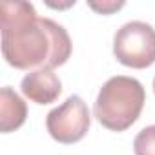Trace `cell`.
Here are the masks:
<instances>
[{"instance_id":"obj_3","label":"cell","mask_w":155,"mask_h":155,"mask_svg":"<svg viewBox=\"0 0 155 155\" xmlns=\"http://www.w3.org/2000/svg\"><path fill=\"white\" fill-rule=\"evenodd\" d=\"M115 58L135 69L155 64V29L142 20H131L120 26L113 37Z\"/></svg>"},{"instance_id":"obj_2","label":"cell","mask_w":155,"mask_h":155,"mask_svg":"<svg viewBox=\"0 0 155 155\" xmlns=\"http://www.w3.org/2000/svg\"><path fill=\"white\" fill-rule=\"evenodd\" d=\"M144 102L146 91L137 79L115 75L102 84L93 113L104 128L111 131H124L139 119Z\"/></svg>"},{"instance_id":"obj_7","label":"cell","mask_w":155,"mask_h":155,"mask_svg":"<svg viewBox=\"0 0 155 155\" xmlns=\"http://www.w3.org/2000/svg\"><path fill=\"white\" fill-rule=\"evenodd\" d=\"M135 155H155V124L142 128L133 139Z\"/></svg>"},{"instance_id":"obj_5","label":"cell","mask_w":155,"mask_h":155,"mask_svg":"<svg viewBox=\"0 0 155 155\" xmlns=\"http://www.w3.org/2000/svg\"><path fill=\"white\" fill-rule=\"evenodd\" d=\"M20 90L35 104H51L62 93V82L57 73H53V69L42 68L33 69L24 77L20 82Z\"/></svg>"},{"instance_id":"obj_6","label":"cell","mask_w":155,"mask_h":155,"mask_svg":"<svg viewBox=\"0 0 155 155\" xmlns=\"http://www.w3.org/2000/svg\"><path fill=\"white\" fill-rule=\"evenodd\" d=\"M28 117L26 102L9 88H2L0 91V130L2 133H9L18 130Z\"/></svg>"},{"instance_id":"obj_4","label":"cell","mask_w":155,"mask_h":155,"mask_svg":"<svg viewBox=\"0 0 155 155\" xmlns=\"http://www.w3.org/2000/svg\"><path fill=\"white\" fill-rule=\"evenodd\" d=\"M91 124L88 104L79 95L68 97L60 106L53 108L46 117L49 135L60 144H73L86 137Z\"/></svg>"},{"instance_id":"obj_1","label":"cell","mask_w":155,"mask_h":155,"mask_svg":"<svg viewBox=\"0 0 155 155\" xmlns=\"http://www.w3.org/2000/svg\"><path fill=\"white\" fill-rule=\"evenodd\" d=\"M2 55L17 69H53L68 62L71 38L51 18L37 15L35 6L24 0H6L0 6Z\"/></svg>"},{"instance_id":"obj_9","label":"cell","mask_w":155,"mask_h":155,"mask_svg":"<svg viewBox=\"0 0 155 155\" xmlns=\"http://www.w3.org/2000/svg\"><path fill=\"white\" fill-rule=\"evenodd\" d=\"M153 91H155V79H153Z\"/></svg>"},{"instance_id":"obj_8","label":"cell","mask_w":155,"mask_h":155,"mask_svg":"<svg viewBox=\"0 0 155 155\" xmlns=\"http://www.w3.org/2000/svg\"><path fill=\"white\" fill-rule=\"evenodd\" d=\"M88 6L91 9H95L97 13H102V15H110L113 11H119L120 8H124V2L122 0H119V2H115V0H108V2H88Z\"/></svg>"}]
</instances>
